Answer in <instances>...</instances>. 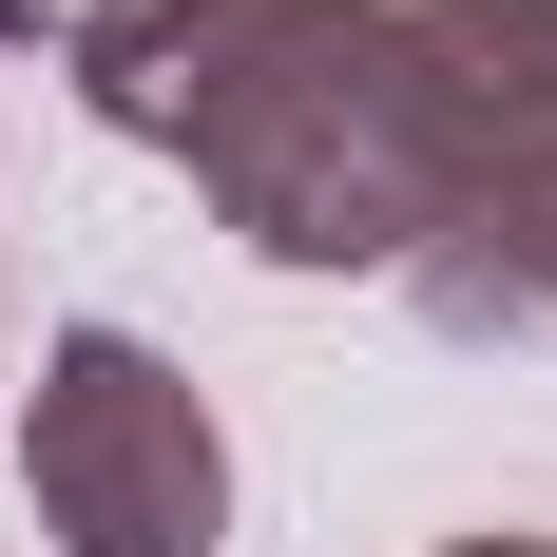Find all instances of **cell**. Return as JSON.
Masks as SVG:
<instances>
[{"label":"cell","instance_id":"3957f363","mask_svg":"<svg viewBox=\"0 0 557 557\" xmlns=\"http://www.w3.org/2000/svg\"><path fill=\"white\" fill-rule=\"evenodd\" d=\"M461 557H557V539H461Z\"/></svg>","mask_w":557,"mask_h":557},{"label":"cell","instance_id":"7a4b0ae2","mask_svg":"<svg viewBox=\"0 0 557 557\" xmlns=\"http://www.w3.org/2000/svg\"><path fill=\"white\" fill-rule=\"evenodd\" d=\"M39 519L77 557H212L231 539V443L135 327L39 346Z\"/></svg>","mask_w":557,"mask_h":557},{"label":"cell","instance_id":"6da1fadb","mask_svg":"<svg viewBox=\"0 0 557 557\" xmlns=\"http://www.w3.org/2000/svg\"><path fill=\"white\" fill-rule=\"evenodd\" d=\"M77 97L288 270L557 327V0H77Z\"/></svg>","mask_w":557,"mask_h":557}]
</instances>
